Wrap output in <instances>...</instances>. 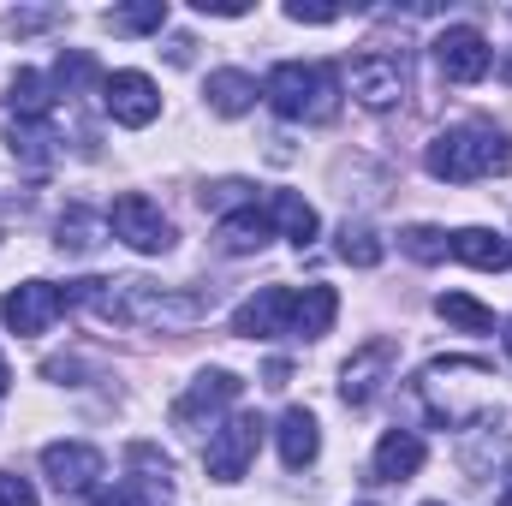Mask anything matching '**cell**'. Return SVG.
<instances>
[{"label":"cell","mask_w":512,"mask_h":506,"mask_svg":"<svg viewBox=\"0 0 512 506\" xmlns=\"http://www.w3.org/2000/svg\"><path fill=\"white\" fill-rule=\"evenodd\" d=\"M334 251H340V262H352V268H376V262L387 256V245H382V233H376V227H364V221H346Z\"/></svg>","instance_id":"d4e9b609"},{"label":"cell","mask_w":512,"mask_h":506,"mask_svg":"<svg viewBox=\"0 0 512 506\" xmlns=\"http://www.w3.org/2000/svg\"><path fill=\"white\" fill-rule=\"evenodd\" d=\"M262 96L280 120H334L340 114V72L334 66H304V60H280L268 78H262Z\"/></svg>","instance_id":"3957f363"},{"label":"cell","mask_w":512,"mask_h":506,"mask_svg":"<svg viewBox=\"0 0 512 506\" xmlns=\"http://www.w3.org/2000/svg\"><path fill=\"white\" fill-rule=\"evenodd\" d=\"M501 340H507V358H512V316H507V334H501Z\"/></svg>","instance_id":"d590c367"},{"label":"cell","mask_w":512,"mask_h":506,"mask_svg":"<svg viewBox=\"0 0 512 506\" xmlns=\"http://www.w3.org/2000/svg\"><path fill=\"white\" fill-rule=\"evenodd\" d=\"M501 78H507V84H512V54H507V60H501Z\"/></svg>","instance_id":"836d02e7"},{"label":"cell","mask_w":512,"mask_h":506,"mask_svg":"<svg viewBox=\"0 0 512 506\" xmlns=\"http://www.w3.org/2000/svg\"><path fill=\"white\" fill-rule=\"evenodd\" d=\"M42 471H48V483H54L60 495H90V489L102 483L108 459H102L90 441H48V447H42Z\"/></svg>","instance_id":"30bf717a"},{"label":"cell","mask_w":512,"mask_h":506,"mask_svg":"<svg viewBox=\"0 0 512 506\" xmlns=\"http://www.w3.org/2000/svg\"><path fill=\"white\" fill-rule=\"evenodd\" d=\"M435 66H441L447 84H477V78H489L495 48H489V36L477 24H447L435 36Z\"/></svg>","instance_id":"8992f818"},{"label":"cell","mask_w":512,"mask_h":506,"mask_svg":"<svg viewBox=\"0 0 512 506\" xmlns=\"http://www.w3.org/2000/svg\"><path fill=\"white\" fill-rule=\"evenodd\" d=\"M262 381H268V387H286V381H292V364H286V358H274V364L262 370Z\"/></svg>","instance_id":"d6a6232c"},{"label":"cell","mask_w":512,"mask_h":506,"mask_svg":"<svg viewBox=\"0 0 512 506\" xmlns=\"http://www.w3.org/2000/svg\"><path fill=\"white\" fill-rule=\"evenodd\" d=\"M256 447H262V417H256V411H239V417H227V423L209 435V447H203V471H209L215 483H239V477L251 471Z\"/></svg>","instance_id":"277c9868"},{"label":"cell","mask_w":512,"mask_h":506,"mask_svg":"<svg viewBox=\"0 0 512 506\" xmlns=\"http://www.w3.org/2000/svg\"><path fill=\"white\" fill-rule=\"evenodd\" d=\"M280 465L286 471H304V465H316V453H322V423H316V411H304V405H292L286 417H280Z\"/></svg>","instance_id":"5bb4252c"},{"label":"cell","mask_w":512,"mask_h":506,"mask_svg":"<svg viewBox=\"0 0 512 506\" xmlns=\"http://www.w3.org/2000/svg\"><path fill=\"white\" fill-rule=\"evenodd\" d=\"M0 506H36V489L12 471H0Z\"/></svg>","instance_id":"f546056e"},{"label":"cell","mask_w":512,"mask_h":506,"mask_svg":"<svg viewBox=\"0 0 512 506\" xmlns=\"http://www.w3.org/2000/svg\"><path fill=\"white\" fill-rule=\"evenodd\" d=\"M6 143H12V155L24 167H48L54 161V131H48V120H18V126L6 131Z\"/></svg>","instance_id":"cb8c5ba5"},{"label":"cell","mask_w":512,"mask_h":506,"mask_svg":"<svg viewBox=\"0 0 512 506\" xmlns=\"http://www.w3.org/2000/svg\"><path fill=\"white\" fill-rule=\"evenodd\" d=\"M102 108L114 114V126L143 131V126H155V114H161V90H155L149 72H108L102 78Z\"/></svg>","instance_id":"9c48e42d"},{"label":"cell","mask_w":512,"mask_h":506,"mask_svg":"<svg viewBox=\"0 0 512 506\" xmlns=\"http://www.w3.org/2000/svg\"><path fill=\"white\" fill-rule=\"evenodd\" d=\"M239 393H245V381L233 376V370H203V376L173 399V423H179V429H203V423H215Z\"/></svg>","instance_id":"8fae6325"},{"label":"cell","mask_w":512,"mask_h":506,"mask_svg":"<svg viewBox=\"0 0 512 506\" xmlns=\"http://www.w3.org/2000/svg\"><path fill=\"white\" fill-rule=\"evenodd\" d=\"M501 506H512V477H507V489H501Z\"/></svg>","instance_id":"e575fe53"},{"label":"cell","mask_w":512,"mask_h":506,"mask_svg":"<svg viewBox=\"0 0 512 506\" xmlns=\"http://www.w3.org/2000/svg\"><path fill=\"white\" fill-rule=\"evenodd\" d=\"M352 96H358L370 114L399 108V96H405V66H399L393 54H358V60H352Z\"/></svg>","instance_id":"7c38bea8"},{"label":"cell","mask_w":512,"mask_h":506,"mask_svg":"<svg viewBox=\"0 0 512 506\" xmlns=\"http://www.w3.org/2000/svg\"><path fill=\"white\" fill-rule=\"evenodd\" d=\"M167 24V0H137V6H114L108 12V30L114 36H149Z\"/></svg>","instance_id":"484cf974"},{"label":"cell","mask_w":512,"mask_h":506,"mask_svg":"<svg viewBox=\"0 0 512 506\" xmlns=\"http://www.w3.org/2000/svg\"><path fill=\"white\" fill-rule=\"evenodd\" d=\"M221 251L227 256H251V251H262L268 239H274V221L256 209V203H245V209H233V215H221Z\"/></svg>","instance_id":"ac0fdd59"},{"label":"cell","mask_w":512,"mask_h":506,"mask_svg":"<svg viewBox=\"0 0 512 506\" xmlns=\"http://www.w3.org/2000/svg\"><path fill=\"white\" fill-rule=\"evenodd\" d=\"M286 18L292 24H340V6H304V0H292Z\"/></svg>","instance_id":"f1b7e54d"},{"label":"cell","mask_w":512,"mask_h":506,"mask_svg":"<svg viewBox=\"0 0 512 506\" xmlns=\"http://www.w3.org/2000/svg\"><path fill=\"white\" fill-rule=\"evenodd\" d=\"M60 310H66V292L48 286V280H24V286H12L6 304H0V316H6V328H12L18 340L48 334V328L60 322Z\"/></svg>","instance_id":"ba28073f"},{"label":"cell","mask_w":512,"mask_h":506,"mask_svg":"<svg viewBox=\"0 0 512 506\" xmlns=\"http://www.w3.org/2000/svg\"><path fill=\"white\" fill-rule=\"evenodd\" d=\"M364 506H376V501H364Z\"/></svg>","instance_id":"74e56055"},{"label":"cell","mask_w":512,"mask_h":506,"mask_svg":"<svg viewBox=\"0 0 512 506\" xmlns=\"http://www.w3.org/2000/svg\"><path fill=\"white\" fill-rule=\"evenodd\" d=\"M399 251L411 256V262H441V256H447V233L429 227V221H417V227L399 233Z\"/></svg>","instance_id":"4316f807"},{"label":"cell","mask_w":512,"mask_h":506,"mask_svg":"<svg viewBox=\"0 0 512 506\" xmlns=\"http://www.w3.org/2000/svg\"><path fill=\"white\" fill-rule=\"evenodd\" d=\"M435 310H441V322H453V328H465V334H495V310L477 304L471 292H441Z\"/></svg>","instance_id":"603a6c76"},{"label":"cell","mask_w":512,"mask_h":506,"mask_svg":"<svg viewBox=\"0 0 512 506\" xmlns=\"http://www.w3.org/2000/svg\"><path fill=\"white\" fill-rule=\"evenodd\" d=\"M197 12H215V18H245L251 6H245V0H197Z\"/></svg>","instance_id":"1f68e13d"},{"label":"cell","mask_w":512,"mask_h":506,"mask_svg":"<svg viewBox=\"0 0 512 506\" xmlns=\"http://www.w3.org/2000/svg\"><path fill=\"white\" fill-rule=\"evenodd\" d=\"M6 108H12L18 120H48V114H54L48 78H42V72H30V66H24V72H12V78H6Z\"/></svg>","instance_id":"44dd1931"},{"label":"cell","mask_w":512,"mask_h":506,"mask_svg":"<svg viewBox=\"0 0 512 506\" xmlns=\"http://www.w3.org/2000/svg\"><path fill=\"white\" fill-rule=\"evenodd\" d=\"M334 316H340L334 286H304V292L292 298V334H298V340H322V334L334 328Z\"/></svg>","instance_id":"d6986e66"},{"label":"cell","mask_w":512,"mask_h":506,"mask_svg":"<svg viewBox=\"0 0 512 506\" xmlns=\"http://www.w3.org/2000/svg\"><path fill=\"white\" fill-rule=\"evenodd\" d=\"M417 387H423V399H429L435 423H447V429L477 423V417L495 405V370H489V364H477V358H435V364L423 370Z\"/></svg>","instance_id":"7a4b0ae2"},{"label":"cell","mask_w":512,"mask_h":506,"mask_svg":"<svg viewBox=\"0 0 512 506\" xmlns=\"http://www.w3.org/2000/svg\"><path fill=\"white\" fill-rule=\"evenodd\" d=\"M447 256L495 274V268H512V239L495 227H459V233H447Z\"/></svg>","instance_id":"9a60e30c"},{"label":"cell","mask_w":512,"mask_h":506,"mask_svg":"<svg viewBox=\"0 0 512 506\" xmlns=\"http://www.w3.org/2000/svg\"><path fill=\"white\" fill-rule=\"evenodd\" d=\"M423 167L447 185H471V179H489V173H512V137L489 120H465V126H447L429 149H423Z\"/></svg>","instance_id":"6da1fadb"},{"label":"cell","mask_w":512,"mask_h":506,"mask_svg":"<svg viewBox=\"0 0 512 506\" xmlns=\"http://www.w3.org/2000/svg\"><path fill=\"white\" fill-rule=\"evenodd\" d=\"M370 471H376V483H405V477H417V471H423V435H411V429H387Z\"/></svg>","instance_id":"2e32d148"},{"label":"cell","mask_w":512,"mask_h":506,"mask_svg":"<svg viewBox=\"0 0 512 506\" xmlns=\"http://www.w3.org/2000/svg\"><path fill=\"white\" fill-rule=\"evenodd\" d=\"M292 286H262L256 298H245L233 310V334L245 340H274V334H292Z\"/></svg>","instance_id":"4fadbf2b"},{"label":"cell","mask_w":512,"mask_h":506,"mask_svg":"<svg viewBox=\"0 0 512 506\" xmlns=\"http://www.w3.org/2000/svg\"><path fill=\"white\" fill-rule=\"evenodd\" d=\"M102 227H108L102 215H90V209H66V215H60V227H54V233H60L54 245H60L66 256H90L96 245H102Z\"/></svg>","instance_id":"7402d4cb"},{"label":"cell","mask_w":512,"mask_h":506,"mask_svg":"<svg viewBox=\"0 0 512 506\" xmlns=\"http://www.w3.org/2000/svg\"><path fill=\"white\" fill-rule=\"evenodd\" d=\"M155 495L149 489H137V483H120V489H102L96 495V506H149Z\"/></svg>","instance_id":"4dcf8cb0"},{"label":"cell","mask_w":512,"mask_h":506,"mask_svg":"<svg viewBox=\"0 0 512 506\" xmlns=\"http://www.w3.org/2000/svg\"><path fill=\"white\" fill-rule=\"evenodd\" d=\"M393 364H399V346H393V340H364V346L346 358V370H340V399H346L352 411L376 405V393L393 381Z\"/></svg>","instance_id":"52a82bcc"},{"label":"cell","mask_w":512,"mask_h":506,"mask_svg":"<svg viewBox=\"0 0 512 506\" xmlns=\"http://www.w3.org/2000/svg\"><path fill=\"white\" fill-rule=\"evenodd\" d=\"M90 78H96V60H90L84 48H72V54H60V66H54V84H60L66 96H72V90H84Z\"/></svg>","instance_id":"83f0119b"},{"label":"cell","mask_w":512,"mask_h":506,"mask_svg":"<svg viewBox=\"0 0 512 506\" xmlns=\"http://www.w3.org/2000/svg\"><path fill=\"white\" fill-rule=\"evenodd\" d=\"M108 227H114V239H126L137 256H167V251H173V221H167V215H161V203H149L143 191L114 197Z\"/></svg>","instance_id":"5b68a950"},{"label":"cell","mask_w":512,"mask_h":506,"mask_svg":"<svg viewBox=\"0 0 512 506\" xmlns=\"http://www.w3.org/2000/svg\"><path fill=\"white\" fill-rule=\"evenodd\" d=\"M423 506H441V501H423Z\"/></svg>","instance_id":"8d00e7d4"},{"label":"cell","mask_w":512,"mask_h":506,"mask_svg":"<svg viewBox=\"0 0 512 506\" xmlns=\"http://www.w3.org/2000/svg\"><path fill=\"white\" fill-rule=\"evenodd\" d=\"M262 215H268V221H274V227H280V233H286L292 245H310V239L322 233V221H316V209H310V203H304L298 191H274Z\"/></svg>","instance_id":"ffe728a7"},{"label":"cell","mask_w":512,"mask_h":506,"mask_svg":"<svg viewBox=\"0 0 512 506\" xmlns=\"http://www.w3.org/2000/svg\"><path fill=\"white\" fill-rule=\"evenodd\" d=\"M203 96H209V108L221 114V120H239V114H251L256 108V78L251 72H239V66H227V72H209V84H203Z\"/></svg>","instance_id":"e0dca14e"}]
</instances>
